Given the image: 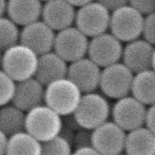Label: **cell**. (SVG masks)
<instances>
[{
  "instance_id": "cell-1",
  "label": "cell",
  "mask_w": 155,
  "mask_h": 155,
  "mask_svg": "<svg viewBox=\"0 0 155 155\" xmlns=\"http://www.w3.org/2000/svg\"><path fill=\"white\" fill-rule=\"evenodd\" d=\"M39 56L30 48L18 44L2 52V71L15 82L34 78L37 71Z\"/></svg>"
},
{
  "instance_id": "cell-2",
  "label": "cell",
  "mask_w": 155,
  "mask_h": 155,
  "mask_svg": "<svg viewBox=\"0 0 155 155\" xmlns=\"http://www.w3.org/2000/svg\"><path fill=\"white\" fill-rule=\"evenodd\" d=\"M83 93L68 78L53 82L45 86V104L61 117L75 113Z\"/></svg>"
},
{
  "instance_id": "cell-3",
  "label": "cell",
  "mask_w": 155,
  "mask_h": 155,
  "mask_svg": "<svg viewBox=\"0 0 155 155\" xmlns=\"http://www.w3.org/2000/svg\"><path fill=\"white\" fill-rule=\"evenodd\" d=\"M62 126L61 117L45 104L27 113L26 132L41 143L58 137Z\"/></svg>"
},
{
  "instance_id": "cell-4",
  "label": "cell",
  "mask_w": 155,
  "mask_h": 155,
  "mask_svg": "<svg viewBox=\"0 0 155 155\" xmlns=\"http://www.w3.org/2000/svg\"><path fill=\"white\" fill-rule=\"evenodd\" d=\"M74 115L82 128L93 131L108 121L111 107L104 95L97 92L84 94Z\"/></svg>"
},
{
  "instance_id": "cell-5",
  "label": "cell",
  "mask_w": 155,
  "mask_h": 155,
  "mask_svg": "<svg viewBox=\"0 0 155 155\" xmlns=\"http://www.w3.org/2000/svg\"><path fill=\"white\" fill-rule=\"evenodd\" d=\"M144 21L145 17L129 3L111 13L109 30L120 42L129 43L142 36Z\"/></svg>"
},
{
  "instance_id": "cell-6",
  "label": "cell",
  "mask_w": 155,
  "mask_h": 155,
  "mask_svg": "<svg viewBox=\"0 0 155 155\" xmlns=\"http://www.w3.org/2000/svg\"><path fill=\"white\" fill-rule=\"evenodd\" d=\"M110 16L111 14L100 1H90L77 11L75 27L92 39L107 33L110 29Z\"/></svg>"
},
{
  "instance_id": "cell-7",
  "label": "cell",
  "mask_w": 155,
  "mask_h": 155,
  "mask_svg": "<svg viewBox=\"0 0 155 155\" xmlns=\"http://www.w3.org/2000/svg\"><path fill=\"white\" fill-rule=\"evenodd\" d=\"M135 74L121 62L101 71L100 89L104 96L117 101L130 96Z\"/></svg>"
},
{
  "instance_id": "cell-8",
  "label": "cell",
  "mask_w": 155,
  "mask_h": 155,
  "mask_svg": "<svg viewBox=\"0 0 155 155\" xmlns=\"http://www.w3.org/2000/svg\"><path fill=\"white\" fill-rule=\"evenodd\" d=\"M148 108L133 96L117 100L111 108L113 122L125 132L145 127Z\"/></svg>"
},
{
  "instance_id": "cell-9",
  "label": "cell",
  "mask_w": 155,
  "mask_h": 155,
  "mask_svg": "<svg viewBox=\"0 0 155 155\" xmlns=\"http://www.w3.org/2000/svg\"><path fill=\"white\" fill-rule=\"evenodd\" d=\"M89 45V37L76 27H71L56 33L54 51L71 64L86 58Z\"/></svg>"
},
{
  "instance_id": "cell-10",
  "label": "cell",
  "mask_w": 155,
  "mask_h": 155,
  "mask_svg": "<svg viewBox=\"0 0 155 155\" xmlns=\"http://www.w3.org/2000/svg\"><path fill=\"white\" fill-rule=\"evenodd\" d=\"M124 48L122 42L112 33L107 32L91 39L88 58L104 69L120 62Z\"/></svg>"
},
{
  "instance_id": "cell-11",
  "label": "cell",
  "mask_w": 155,
  "mask_h": 155,
  "mask_svg": "<svg viewBox=\"0 0 155 155\" xmlns=\"http://www.w3.org/2000/svg\"><path fill=\"white\" fill-rule=\"evenodd\" d=\"M127 132L113 121L92 131V147L101 155H119L125 151Z\"/></svg>"
},
{
  "instance_id": "cell-12",
  "label": "cell",
  "mask_w": 155,
  "mask_h": 155,
  "mask_svg": "<svg viewBox=\"0 0 155 155\" xmlns=\"http://www.w3.org/2000/svg\"><path fill=\"white\" fill-rule=\"evenodd\" d=\"M55 38V31L42 21H39L23 27L20 43L41 56L52 51Z\"/></svg>"
},
{
  "instance_id": "cell-13",
  "label": "cell",
  "mask_w": 155,
  "mask_h": 155,
  "mask_svg": "<svg viewBox=\"0 0 155 155\" xmlns=\"http://www.w3.org/2000/svg\"><path fill=\"white\" fill-rule=\"evenodd\" d=\"M101 68L89 58L71 63L68 68V78L80 89L82 93L95 92L100 87Z\"/></svg>"
},
{
  "instance_id": "cell-14",
  "label": "cell",
  "mask_w": 155,
  "mask_h": 155,
  "mask_svg": "<svg viewBox=\"0 0 155 155\" xmlns=\"http://www.w3.org/2000/svg\"><path fill=\"white\" fill-rule=\"evenodd\" d=\"M155 47L145 40L136 39L124 48L122 63L136 74L152 69Z\"/></svg>"
},
{
  "instance_id": "cell-15",
  "label": "cell",
  "mask_w": 155,
  "mask_h": 155,
  "mask_svg": "<svg viewBox=\"0 0 155 155\" xmlns=\"http://www.w3.org/2000/svg\"><path fill=\"white\" fill-rule=\"evenodd\" d=\"M77 11L69 1L51 0L43 3L42 19L54 31L73 27L75 24Z\"/></svg>"
},
{
  "instance_id": "cell-16",
  "label": "cell",
  "mask_w": 155,
  "mask_h": 155,
  "mask_svg": "<svg viewBox=\"0 0 155 155\" xmlns=\"http://www.w3.org/2000/svg\"><path fill=\"white\" fill-rule=\"evenodd\" d=\"M45 87L36 79L31 78L17 83V89L12 104L28 113L45 103Z\"/></svg>"
},
{
  "instance_id": "cell-17",
  "label": "cell",
  "mask_w": 155,
  "mask_h": 155,
  "mask_svg": "<svg viewBox=\"0 0 155 155\" xmlns=\"http://www.w3.org/2000/svg\"><path fill=\"white\" fill-rule=\"evenodd\" d=\"M68 63L54 51L39 56L37 71L35 79L47 86L53 82L68 78Z\"/></svg>"
},
{
  "instance_id": "cell-18",
  "label": "cell",
  "mask_w": 155,
  "mask_h": 155,
  "mask_svg": "<svg viewBox=\"0 0 155 155\" xmlns=\"http://www.w3.org/2000/svg\"><path fill=\"white\" fill-rule=\"evenodd\" d=\"M43 3L38 0L8 1L7 17L17 25L25 27L42 18Z\"/></svg>"
},
{
  "instance_id": "cell-19",
  "label": "cell",
  "mask_w": 155,
  "mask_h": 155,
  "mask_svg": "<svg viewBox=\"0 0 155 155\" xmlns=\"http://www.w3.org/2000/svg\"><path fill=\"white\" fill-rule=\"evenodd\" d=\"M125 152L127 155H155V134L146 127L130 132Z\"/></svg>"
},
{
  "instance_id": "cell-20",
  "label": "cell",
  "mask_w": 155,
  "mask_h": 155,
  "mask_svg": "<svg viewBox=\"0 0 155 155\" xmlns=\"http://www.w3.org/2000/svg\"><path fill=\"white\" fill-rule=\"evenodd\" d=\"M131 94L145 106L155 104V71L151 69L136 74Z\"/></svg>"
},
{
  "instance_id": "cell-21",
  "label": "cell",
  "mask_w": 155,
  "mask_h": 155,
  "mask_svg": "<svg viewBox=\"0 0 155 155\" xmlns=\"http://www.w3.org/2000/svg\"><path fill=\"white\" fill-rule=\"evenodd\" d=\"M27 113L13 104L2 107L0 111V132L8 137L26 131Z\"/></svg>"
},
{
  "instance_id": "cell-22",
  "label": "cell",
  "mask_w": 155,
  "mask_h": 155,
  "mask_svg": "<svg viewBox=\"0 0 155 155\" xmlns=\"http://www.w3.org/2000/svg\"><path fill=\"white\" fill-rule=\"evenodd\" d=\"M42 145L27 132L9 137L5 155H42Z\"/></svg>"
},
{
  "instance_id": "cell-23",
  "label": "cell",
  "mask_w": 155,
  "mask_h": 155,
  "mask_svg": "<svg viewBox=\"0 0 155 155\" xmlns=\"http://www.w3.org/2000/svg\"><path fill=\"white\" fill-rule=\"evenodd\" d=\"M0 46L2 52L21 42V30L8 17L0 20Z\"/></svg>"
},
{
  "instance_id": "cell-24",
  "label": "cell",
  "mask_w": 155,
  "mask_h": 155,
  "mask_svg": "<svg viewBox=\"0 0 155 155\" xmlns=\"http://www.w3.org/2000/svg\"><path fill=\"white\" fill-rule=\"evenodd\" d=\"M42 145V155H72L74 153L72 145L59 136Z\"/></svg>"
},
{
  "instance_id": "cell-25",
  "label": "cell",
  "mask_w": 155,
  "mask_h": 155,
  "mask_svg": "<svg viewBox=\"0 0 155 155\" xmlns=\"http://www.w3.org/2000/svg\"><path fill=\"white\" fill-rule=\"evenodd\" d=\"M0 84H1V100L2 107L8 105L13 101L17 89V83L12 77L1 71L0 72Z\"/></svg>"
},
{
  "instance_id": "cell-26",
  "label": "cell",
  "mask_w": 155,
  "mask_h": 155,
  "mask_svg": "<svg viewBox=\"0 0 155 155\" xmlns=\"http://www.w3.org/2000/svg\"><path fill=\"white\" fill-rule=\"evenodd\" d=\"M92 147V130L81 128L76 132L73 148L74 150Z\"/></svg>"
},
{
  "instance_id": "cell-27",
  "label": "cell",
  "mask_w": 155,
  "mask_h": 155,
  "mask_svg": "<svg viewBox=\"0 0 155 155\" xmlns=\"http://www.w3.org/2000/svg\"><path fill=\"white\" fill-rule=\"evenodd\" d=\"M142 36L143 39L155 47V13L145 17Z\"/></svg>"
},
{
  "instance_id": "cell-28",
  "label": "cell",
  "mask_w": 155,
  "mask_h": 155,
  "mask_svg": "<svg viewBox=\"0 0 155 155\" xmlns=\"http://www.w3.org/2000/svg\"><path fill=\"white\" fill-rule=\"evenodd\" d=\"M130 5L134 8L142 16H148L155 13V1H130Z\"/></svg>"
},
{
  "instance_id": "cell-29",
  "label": "cell",
  "mask_w": 155,
  "mask_h": 155,
  "mask_svg": "<svg viewBox=\"0 0 155 155\" xmlns=\"http://www.w3.org/2000/svg\"><path fill=\"white\" fill-rule=\"evenodd\" d=\"M100 2L107 8V10L110 14L129 4V2L125 0H103L100 1Z\"/></svg>"
},
{
  "instance_id": "cell-30",
  "label": "cell",
  "mask_w": 155,
  "mask_h": 155,
  "mask_svg": "<svg viewBox=\"0 0 155 155\" xmlns=\"http://www.w3.org/2000/svg\"><path fill=\"white\" fill-rule=\"evenodd\" d=\"M61 118L62 124H63L64 127H68V128L71 129V130H74L75 132L78 131V130H80L82 128L80 124H79L74 114L61 117Z\"/></svg>"
},
{
  "instance_id": "cell-31",
  "label": "cell",
  "mask_w": 155,
  "mask_h": 155,
  "mask_svg": "<svg viewBox=\"0 0 155 155\" xmlns=\"http://www.w3.org/2000/svg\"><path fill=\"white\" fill-rule=\"evenodd\" d=\"M145 127L155 134V104L150 106L148 108Z\"/></svg>"
},
{
  "instance_id": "cell-32",
  "label": "cell",
  "mask_w": 155,
  "mask_h": 155,
  "mask_svg": "<svg viewBox=\"0 0 155 155\" xmlns=\"http://www.w3.org/2000/svg\"><path fill=\"white\" fill-rule=\"evenodd\" d=\"M75 131L68 128V127L62 126V128L61 130V132L60 133H59L58 136L61 138V139H63L64 140L66 141V142H68V143H69L70 145H72L73 147L74 138H75Z\"/></svg>"
},
{
  "instance_id": "cell-33",
  "label": "cell",
  "mask_w": 155,
  "mask_h": 155,
  "mask_svg": "<svg viewBox=\"0 0 155 155\" xmlns=\"http://www.w3.org/2000/svg\"><path fill=\"white\" fill-rule=\"evenodd\" d=\"M72 155H101L93 147L74 150Z\"/></svg>"
},
{
  "instance_id": "cell-34",
  "label": "cell",
  "mask_w": 155,
  "mask_h": 155,
  "mask_svg": "<svg viewBox=\"0 0 155 155\" xmlns=\"http://www.w3.org/2000/svg\"><path fill=\"white\" fill-rule=\"evenodd\" d=\"M1 139H0V154L1 155H5L7 151L8 145L9 137L5 135L4 133H1Z\"/></svg>"
},
{
  "instance_id": "cell-35",
  "label": "cell",
  "mask_w": 155,
  "mask_h": 155,
  "mask_svg": "<svg viewBox=\"0 0 155 155\" xmlns=\"http://www.w3.org/2000/svg\"><path fill=\"white\" fill-rule=\"evenodd\" d=\"M8 12V2L5 0L0 1V15L1 18H5Z\"/></svg>"
},
{
  "instance_id": "cell-36",
  "label": "cell",
  "mask_w": 155,
  "mask_h": 155,
  "mask_svg": "<svg viewBox=\"0 0 155 155\" xmlns=\"http://www.w3.org/2000/svg\"><path fill=\"white\" fill-rule=\"evenodd\" d=\"M90 1H87V0H75V1H69V2L74 6V8H80L83 7V6L86 5L88 3H89Z\"/></svg>"
},
{
  "instance_id": "cell-37",
  "label": "cell",
  "mask_w": 155,
  "mask_h": 155,
  "mask_svg": "<svg viewBox=\"0 0 155 155\" xmlns=\"http://www.w3.org/2000/svg\"><path fill=\"white\" fill-rule=\"evenodd\" d=\"M152 70L155 71V50L154 53V56H153V62H152Z\"/></svg>"
},
{
  "instance_id": "cell-38",
  "label": "cell",
  "mask_w": 155,
  "mask_h": 155,
  "mask_svg": "<svg viewBox=\"0 0 155 155\" xmlns=\"http://www.w3.org/2000/svg\"><path fill=\"white\" fill-rule=\"evenodd\" d=\"M119 155H127V154H126V153H125V154H124V153H123V154H119Z\"/></svg>"
}]
</instances>
